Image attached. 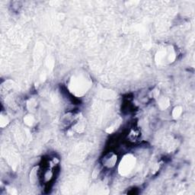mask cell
<instances>
[{
    "label": "cell",
    "instance_id": "obj_7",
    "mask_svg": "<svg viewBox=\"0 0 195 195\" xmlns=\"http://www.w3.org/2000/svg\"><path fill=\"white\" fill-rule=\"evenodd\" d=\"M182 113V108L180 106L175 107L172 111V117L175 119H177L181 116Z\"/></svg>",
    "mask_w": 195,
    "mask_h": 195
},
{
    "label": "cell",
    "instance_id": "obj_1",
    "mask_svg": "<svg viewBox=\"0 0 195 195\" xmlns=\"http://www.w3.org/2000/svg\"><path fill=\"white\" fill-rule=\"evenodd\" d=\"M91 85V79L86 73H77L70 78L69 88L76 96H82L87 92Z\"/></svg>",
    "mask_w": 195,
    "mask_h": 195
},
{
    "label": "cell",
    "instance_id": "obj_5",
    "mask_svg": "<svg viewBox=\"0 0 195 195\" xmlns=\"http://www.w3.org/2000/svg\"><path fill=\"white\" fill-rule=\"evenodd\" d=\"M169 104H170V101H169L168 99H167V98H162L159 101V108H161V110L166 109L169 106Z\"/></svg>",
    "mask_w": 195,
    "mask_h": 195
},
{
    "label": "cell",
    "instance_id": "obj_6",
    "mask_svg": "<svg viewBox=\"0 0 195 195\" xmlns=\"http://www.w3.org/2000/svg\"><path fill=\"white\" fill-rule=\"evenodd\" d=\"M38 167H34L30 173V181L32 184H35L37 182V173H38Z\"/></svg>",
    "mask_w": 195,
    "mask_h": 195
},
{
    "label": "cell",
    "instance_id": "obj_10",
    "mask_svg": "<svg viewBox=\"0 0 195 195\" xmlns=\"http://www.w3.org/2000/svg\"><path fill=\"white\" fill-rule=\"evenodd\" d=\"M8 123H9V120H8V118H7L5 116H2V117H1V127H5Z\"/></svg>",
    "mask_w": 195,
    "mask_h": 195
},
{
    "label": "cell",
    "instance_id": "obj_9",
    "mask_svg": "<svg viewBox=\"0 0 195 195\" xmlns=\"http://www.w3.org/2000/svg\"><path fill=\"white\" fill-rule=\"evenodd\" d=\"M37 104L36 102H35V101H34V99H31V100H30V101L28 102V104H27V106H28V108L29 109H31V110H33V109H34L35 108V107H36Z\"/></svg>",
    "mask_w": 195,
    "mask_h": 195
},
{
    "label": "cell",
    "instance_id": "obj_4",
    "mask_svg": "<svg viewBox=\"0 0 195 195\" xmlns=\"http://www.w3.org/2000/svg\"><path fill=\"white\" fill-rule=\"evenodd\" d=\"M117 155L111 153L107 154L104 157L103 160H102V163L107 168H113V167H115V164L117 162Z\"/></svg>",
    "mask_w": 195,
    "mask_h": 195
},
{
    "label": "cell",
    "instance_id": "obj_8",
    "mask_svg": "<svg viewBox=\"0 0 195 195\" xmlns=\"http://www.w3.org/2000/svg\"><path fill=\"white\" fill-rule=\"evenodd\" d=\"M24 121H25V123H26V124H27V125L29 126H31L32 124L34 123V117H32L31 115H27V116L25 117V119H24Z\"/></svg>",
    "mask_w": 195,
    "mask_h": 195
},
{
    "label": "cell",
    "instance_id": "obj_3",
    "mask_svg": "<svg viewBox=\"0 0 195 195\" xmlns=\"http://www.w3.org/2000/svg\"><path fill=\"white\" fill-rule=\"evenodd\" d=\"M166 59V60L172 63L175 60V54L174 52V50L169 48H166L163 50L159 51L156 54V61H158L159 63H162Z\"/></svg>",
    "mask_w": 195,
    "mask_h": 195
},
{
    "label": "cell",
    "instance_id": "obj_2",
    "mask_svg": "<svg viewBox=\"0 0 195 195\" xmlns=\"http://www.w3.org/2000/svg\"><path fill=\"white\" fill-rule=\"evenodd\" d=\"M136 165V158L131 154L123 157L119 166V172L121 175H127L134 168Z\"/></svg>",
    "mask_w": 195,
    "mask_h": 195
}]
</instances>
